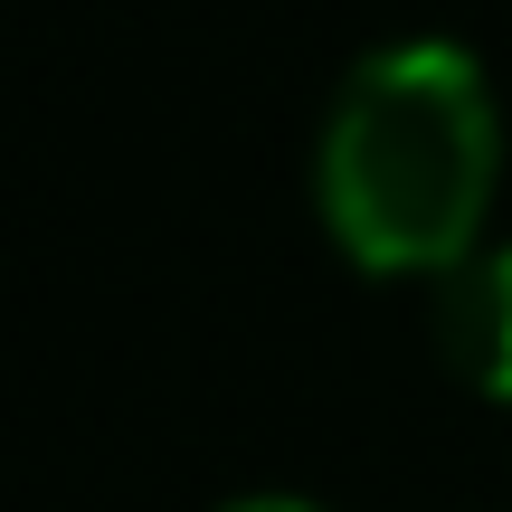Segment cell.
<instances>
[{
    "label": "cell",
    "mask_w": 512,
    "mask_h": 512,
    "mask_svg": "<svg viewBox=\"0 0 512 512\" xmlns=\"http://www.w3.org/2000/svg\"><path fill=\"white\" fill-rule=\"evenodd\" d=\"M323 219L361 266H446L494 190V86L456 38H380L323 114Z\"/></svg>",
    "instance_id": "obj_1"
},
{
    "label": "cell",
    "mask_w": 512,
    "mask_h": 512,
    "mask_svg": "<svg viewBox=\"0 0 512 512\" xmlns=\"http://www.w3.org/2000/svg\"><path fill=\"white\" fill-rule=\"evenodd\" d=\"M219 512H323V503H304V494H238V503H219Z\"/></svg>",
    "instance_id": "obj_3"
},
{
    "label": "cell",
    "mask_w": 512,
    "mask_h": 512,
    "mask_svg": "<svg viewBox=\"0 0 512 512\" xmlns=\"http://www.w3.org/2000/svg\"><path fill=\"white\" fill-rule=\"evenodd\" d=\"M437 342L475 389L512 399V238H475L437 266Z\"/></svg>",
    "instance_id": "obj_2"
}]
</instances>
